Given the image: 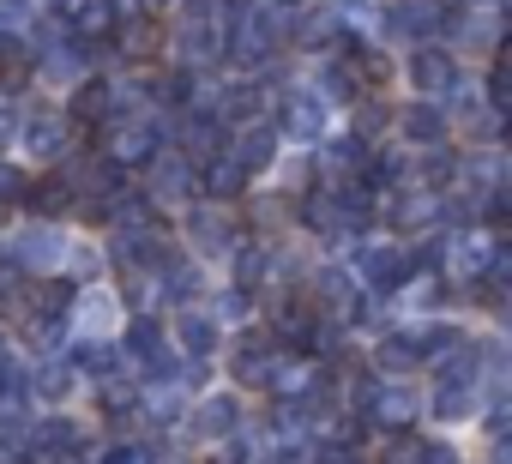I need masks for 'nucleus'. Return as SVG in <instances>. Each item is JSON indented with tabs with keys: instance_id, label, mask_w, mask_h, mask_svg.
I'll return each mask as SVG.
<instances>
[]
</instances>
